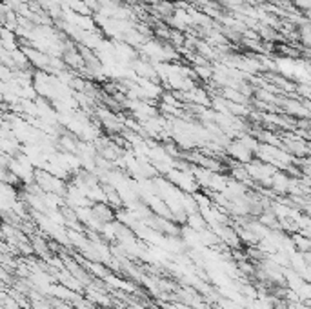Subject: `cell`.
<instances>
[{
  "mask_svg": "<svg viewBox=\"0 0 311 309\" xmlns=\"http://www.w3.org/2000/svg\"><path fill=\"white\" fill-rule=\"evenodd\" d=\"M289 185H291V179H289V177H287L284 171H277L275 175H273L271 187H273L277 193H280V195H284V193H289Z\"/></svg>",
  "mask_w": 311,
  "mask_h": 309,
  "instance_id": "7a4b0ae2",
  "label": "cell"
},
{
  "mask_svg": "<svg viewBox=\"0 0 311 309\" xmlns=\"http://www.w3.org/2000/svg\"><path fill=\"white\" fill-rule=\"evenodd\" d=\"M286 309H297V308H293V306H287V308Z\"/></svg>",
  "mask_w": 311,
  "mask_h": 309,
  "instance_id": "8992f818",
  "label": "cell"
},
{
  "mask_svg": "<svg viewBox=\"0 0 311 309\" xmlns=\"http://www.w3.org/2000/svg\"><path fill=\"white\" fill-rule=\"evenodd\" d=\"M291 240H293L297 251H300V253H311V238L308 235H304L302 231H297L291 235Z\"/></svg>",
  "mask_w": 311,
  "mask_h": 309,
  "instance_id": "277c9868",
  "label": "cell"
},
{
  "mask_svg": "<svg viewBox=\"0 0 311 309\" xmlns=\"http://www.w3.org/2000/svg\"><path fill=\"white\" fill-rule=\"evenodd\" d=\"M227 151H229L231 156H233L237 162H240V164H249V162H253V151H249L240 140H237V142L233 144H227Z\"/></svg>",
  "mask_w": 311,
  "mask_h": 309,
  "instance_id": "6da1fadb",
  "label": "cell"
},
{
  "mask_svg": "<svg viewBox=\"0 0 311 309\" xmlns=\"http://www.w3.org/2000/svg\"><path fill=\"white\" fill-rule=\"evenodd\" d=\"M284 107L287 109V113L295 115V117H299V119L311 117V111L308 109V106L299 100H284Z\"/></svg>",
  "mask_w": 311,
  "mask_h": 309,
  "instance_id": "3957f363",
  "label": "cell"
},
{
  "mask_svg": "<svg viewBox=\"0 0 311 309\" xmlns=\"http://www.w3.org/2000/svg\"><path fill=\"white\" fill-rule=\"evenodd\" d=\"M300 38L304 42V46L311 48V26L306 22V26H302V30H300Z\"/></svg>",
  "mask_w": 311,
  "mask_h": 309,
  "instance_id": "5b68a950",
  "label": "cell"
}]
</instances>
